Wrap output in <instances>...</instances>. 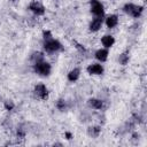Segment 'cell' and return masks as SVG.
<instances>
[{"mask_svg": "<svg viewBox=\"0 0 147 147\" xmlns=\"http://www.w3.org/2000/svg\"><path fill=\"white\" fill-rule=\"evenodd\" d=\"M79 76H80V70L78 68H74L68 74V80L69 82H76L79 78Z\"/></svg>", "mask_w": 147, "mask_h": 147, "instance_id": "13", "label": "cell"}, {"mask_svg": "<svg viewBox=\"0 0 147 147\" xmlns=\"http://www.w3.org/2000/svg\"><path fill=\"white\" fill-rule=\"evenodd\" d=\"M33 69H34L36 74H38L39 76H44V77L48 76L51 74V71H52L51 64L48 62H46L45 60H41L39 62H36L33 64Z\"/></svg>", "mask_w": 147, "mask_h": 147, "instance_id": "1", "label": "cell"}, {"mask_svg": "<svg viewBox=\"0 0 147 147\" xmlns=\"http://www.w3.org/2000/svg\"><path fill=\"white\" fill-rule=\"evenodd\" d=\"M14 107H15V105H14V102H13V101L7 100V101L5 102V108H6L7 110H11Z\"/></svg>", "mask_w": 147, "mask_h": 147, "instance_id": "18", "label": "cell"}, {"mask_svg": "<svg viewBox=\"0 0 147 147\" xmlns=\"http://www.w3.org/2000/svg\"><path fill=\"white\" fill-rule=\"evenodd\" d=\"M42 37H44V40H48L52 38V33L51 31H44L42 32Z\"/></svg>", "mask_w": 147, "mask_h": 147, "instance_id": "19", "label": "cell"}, {"mask_svg": "<svg viewBox=\"0 0 147 147\" xmlns=\"http://www.w3.org/2000/svg\"><path fill=\"white\" fill-rule=\"evenodd\" d=\"M108 55H109V53H108V49H107V48H100V49H98V51L95 52V54H94L95 59H96L99 62H106L107 59H108Z\"/></svg>", "mask_w": 147, "mask_h": 147, "instance_id": "9", "label": "cell"}, {"mask_svg": "<svg viewBox=\"0 0 147 147\" xmlns=\"http://www.w3.org/2000/svg\"><path fill=\"white\" fill-rule=\"evenodd\" d=\"M65 137H67V139H71V137H72V136H71V133L67 132V133H65Z\"/></svg>", "mask_w": 147, "mask_h": 147, "instance_id": "20", "label": "cell"}, {"mask_svg": "<svg viewBox=\"0 0 147 147\" xmlns=\"http://www.w3.org/2000/svg\"><path fill=\"white\" fill-rule=\"evenodd\" d=\"M29 9H30L34 15H37V16H41V15L45 14V7H44L40 2H38V1H32V2L29 5Z\"/></svg>", "mask_w": 147, "mask_h": 147, "instance_id": "5", "label": "cell"}, {"mask_svg": "<svg viewBox=\"0 0 147 147\" xmlns=\"http://www.w3.org/2000/svg\"><path fill=\"white\" fill-rule=\"evenodd\" d=\"M101 44L105 46V48H110L115 44V38L110 34H106L101 38Z\"/></svg>", "mask_w": 147, "mask_h": 147, "instance_id": "10", "label": "cell"}, {"mask_svg": "<svg viewBox=\"0 0 147 147\" xmlns=\"http://www.w3.org/2000/svg\"><path fill=\"white\" fill-rule=\"evenodd\" d=\"M44 48L46 52L48 53H55L57 51H60L62 48V44L57 40V39H54V38H51L48 40H45L44 42Z\"/></svg>", "mask_w": 147, "mask_h": 147, "instance_id": "3", "label": "cell"}, {"mask_svg": "<svg viewBox=\"0 0 147 147\" xmlns=\"http://www.w3.org/2000/svg\"><path fill=\"white\" fill-rule=\"evenodd\" d=\"M31 59L33 60V63H36V62H39V61L44 60V55H42V53L37 52V53H33V54H32Z\"/></svg>", "mask_w": 147, "mask_h": 147, "instance_id": "16", "label": "cell"}, {"mask_svg": "<svg viewBox=\"0 0 147 147\" xmlns=\"http://www.w3.org/2000/svg\"><path fill=\"white\" fill-rule=\"evenodd\" d=\"M123 10L125 14H127L129 16L131 17H139L141 14H142V10L144 8L141 6H138V5H134V3H126L124 7H123Z\"/></svg>", "mask_w": 147, "mask_h": 147, "instance_id": "2", "label": "cell"}, {"mask_svg": "<svg viewBox=\"0 0 147 147\" xmlns=\"http://www.w3.org/2000/svg\"><path fill=\"white\" fill-rule=\"evenodd\" d=\"M100 127L99 126H91V127H88V134L91 136V137H93V138H96L99 134H100Z\"/></svg>", "mask_w": 147, "mask_h": 147, "instance_id": "14", "label": "cell"}, {"mask_svg": "<svg viewBox=\"0 0 147 147\" xmlns=\"http://www.w3.org/2000/svg\"><path fill=\"white\" fill-rule=\"evenodd\" d=\"M91 13L95 15V17H102L105 14L103 5L99 0H91Z\"/></svg>", "mask_w": 147, "mask_h": 147, "instance_id": "4", "label": "cell"}, {"mask_svg": "<svg viewBox=\"0 0 147 147\" xmlns=\"http://www.w3.org/2000/svg\"><path fill=\"white\" fill-rule=\"evenodd\" d=\"M102 24H103V21H102V17H95L91 21L90 23V30L92 32H96L99 31L101 28H102Z\"/></svg>", "mask_w": 147, "mask_h": 147, "instance_id": "8", "label": "cell"}, {"mask_svg": "<svg viewBox=\"0 0 147 147\" xmlns=\"http://www.w3.org/2000/svg\"><path fill=\"white\" fill-rule=\"evenodd\" d=\"M118 24V16L117 15H109L107 18H106V25H107V28H109V29H113V28H115L116 25Z\"/></svg>", "mask_w": 147, "mask_h": 147, "instance_id": "11", "label": "cell"}, {"mask_svg": "<svg viewBox=\"0 0 147 147\" xmlns=\"http://www.w3.org/2000/svg\"><path fill=\"white\" fill-rule=\"evenodd\" d=\"M56 108H57L59 110H64V109H65V101H64L63 99L57 100V102H56Z\"/></svg>", "mask_w": 147, "mask_h": 147, "instance_id": "17", "label": "cell"}, {"mask_svg": "<svg viewBox=\"0 0 147 147\" xmlns=\"http://www.w3.org/2000/svg\"><path fill=\"white\" fill-rule=\"evenodd\" d=\"M129 60H130V56H129L127 53H123V54H121V55L118 56V62H119V64H122V65L127 64V63H129Z\"/></svg>", "mask_w": 147, "mask_h": 147, "instance_id": "15", "label": "cell"}, {"mask_svg": "<svg viewBox=\"0 0 147 147\" xmlns=\"http://www.w3.org/2000/svg\"><path fill=\"white\" fill-rule=\"evenodd\" d=\"M87 72L90 75H102L103 74V67L100 63H92L87 67Z\"/></svg>", "mask_w": 147, "mask_h": 147, "instance_id": "7", "label": "cell"}, {"mask_svg": "<svg viewBox=\"0 0 147 147\" xmlns=\"http://www.w3.org/2000/svg\"><path fill=\"white\" fill-rule=\"evenodd\" d=\"M88 106L91 108H93V109L99 110V109H101L103 107V101L100 100V99H96V98H92V99L88 100Z\"/></svg>", "mask_w": 147, "mask_h": 147, "instance_id": "12", "label": "cell"}, {"mask_svg": "<svg viewBox=\"0 0 147 147\" xmlns=\"http://www.w3.org/2000/svg\"><path fill=\"white\" fill-rule=\"evenodd\" d=\"M34 94L38 98H40V99H46L48 96V90H47L46 85H44L41 83L40 84H37L34 86Z\"/></svg>", "mask_w": 147, "mask_h": 147, "instance_id": "6", "label": "cell"}]
</instances>
